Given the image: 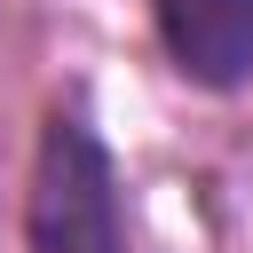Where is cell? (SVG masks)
Returning a JSON list of instances; mask_svg holds the SVG:
<instances>
[{"instance_id":"cell-2","label":"cell","mask_w":253,"mask_h":253,"mask_svg":"<svg viewBox=\"0 0 253 253\" xmlns=\"http://www.w3.org/2000/svg\"><path fill=\"white\" fill-rule=\"evenodd\" d=\"M150 8H158V47L190 87L206 95L253 87V0H150Z\"/></svg>"},{"instance_id":"cell-1","label":"cell","mask_w":253,"mask_h":253,"mask_svg":"<svg viewBox=\"0 0 253 253\" xmlns=\"http://www.w3.org/2000/svg\"><path fill=\"white\" fill-rule=\"evenodd\" d=\"M24 245L32 253H134L119 158H111V142L95 134V119L79 103L47 111V126H40L32 198H24Z\"/></svg>"}]
</instances>
